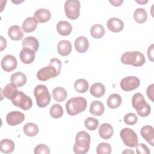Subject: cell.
<instances>
[{
  "label": "cell",
  "mask_w": 154,
  "mask_h": 154,
  "mask_svg": "<svg viewBox=\"0 0 154 154\" xmlns=\"http://www.w3.org/2000/svg\"><path fill=\"white\" fill-rule=\"evenodd\" d=\"M23 132L26 136L34 137L36 135L39 131L38 126L32 122L26 123L23 128Z\"/></svg>",
  "instance_id": "4dcf8cb0"
},
{
  "label": "cell",
  "mask_w": 154,
  "mask_h": 154,
  "mask_svg": "<svg viewBox=\"0 0 154 154\" xmlns=\"http://www.w3.org/2000/svg\"><path fill=\"white\" fill-rule=\"evenodd\" d=\"M37 21L34 17L26 18L22 23V29L25 32H31L35 30L37 26Z\"/></svg>",
  "instance_id": "603a6c76"
},
{
  "label": "cell",
  "mask_w": 154,
  "mask_h": 154,
  "mask_svg": "<svg viewBox=\"0 0 154 154\" xmlns=\"http://www.w3.org/2000/svg\"><path fill=\"white\" fill-rule=\"evenodd\" d=\"M90 34L94 38H100L105 34L103 26L100 24H94L90 29Z\"/></svg>",
  "instance_id": "836d02e7"
},
{
  "label": "cell",
  "mask_w": 154,
  "mask_h": 154,
  "mask_svg": "<svg viewBox=\"0 0 154 154\" xmlns=\"http://www.w3.org/2000/svg\"><path fill=\"white\" fill-rule=\"evenodd\" d=\"M136 152L138 154H149L150 153L148 147L143 143L137 144L136 146Z\"/></svg>",
  "instance_id": "ab89813d"
},
{
  "label": "cell",
  "mask_w": 154,
  "mask_h": 154,
  "mask_svg": "<svg viewBox=\"0 0 154 154\" xmlns=\"http://www.w3.org/2000/svg\"><path fill=\"white\" fill-rule=\"evenodd\" d=\"M15 148L14 143L10 139L5 138L0 142V150L4 153H10L13 152Z\"/></svg>",
  "instance_id": "484cf974"
},
{
  "label": "cell",
  "mask_w": 154,
  "mask_h": 154,
  "mask_svg": "<svg viewBox=\"0 0 154 154\" xmlns=\"http://www.w3.org/2000/svg\"><path fill=\"white\" fill-rule=\"evenodd\" d=\"M17 65L16 58L11 55H7L4 56L1 63L2 69L7 72H10L16 69Z\"/></svg>",
  "instance_id": "8fae6325"
},
{
  "label": "cell",
  "mask_w": 154,
  "mask_h": 154,
  "mask_svg": "<svg viewBox=\"0 0 154 154\" xmlns=\"http://www.w3.org/2000/svg\"><path fill=\"white\" fill-rule=\"evenodd\" d=\"M136 2H138V3H139V4H145V3H146V2H147V1H136Z\"/></svg>",
  "instance_id": "bcb514c9"
},
{
  "label": "cell",
  "mask_w": 154,
  "mask_h": 154,
  "mask_svg": "<svg viewBox=\"0 0 154 154\" xmlns=\"http://www.w3.org/2000/svg\"><path fill=\"white\" fill-rule=\"evenodd\" d=\"M120 137L124 144L129 147H135L138 144V139L137 134L132 129L125 128L120 132Z\"/></svg>",
  "instance_id": "9c48e42d"
},
{
  "label": "cell",
  "mask_w": 154,
  "mask_h": 154,
  "mask_svg": "<svg viewBox=\"0 0 154 154\" xmlns=\"http://www.w3.org/2000/svg\"><path fill=\"white\" fill-rule=\"evenodd\" d=\"M20 59L26 64L32 63L35 59V52L28 48H23L19 54Z\"/></svg>",
  "instance_id": "4fadbf2b"
},
{
  "label": "cell",
  "mask_w": 154,
  "mask_h": 154,
  "mask_svg": "<svg viewBox=\"0 0 154 154\" xmlns=\"http://www.w3.org/2000/svg\"><path fill=\"white\" fill-rule=\"evenodd\" d=\"M85 127L90 131H94L99 125V121L94 117H88L84 122Z\"/></svg>",
  "instance_id": "8d00e7d4"
},
{
  "label": "cell",
  "mask_w": 154,
  "mask_h": 154,
  "mask_svg": "<svg viewBox=\"0 0 154 154\" xmlns=\"http://www.w3.org/2000/svg\"><path fill=\"white\" fill-rule=\"evenodd\" d=\"M132 105L141 117H147L151 112L150 105L146 102L143 95L140 93H137L132 96Z\"/></svg>",
  "instance_id": "277c9868"
},
{
  "label": "cell",
  "mask_w": 154,
  "mask_h": 154,
  "mask_svg": "<svg viewBox=\"0 0 154 154\" xmlns=\"http://www.w3.org/2000/svg\"><path fill=\"white\" fill-rule=\"evenodd\" d=\"M91 138L88 133L82 131L77 133L75 137V143L73 147V151L76 154H84L90 149Z\"/></svg>",
  "instance_id": "7a4b0ae2"
},
{
  "label": "cell",
  "mask_w": 154,
  "mask_h": 154,
  "mask_svg": "<svg viewBox=\"0 0 154 154\" xmlns=\"http://www.w3.org/2000/svg\"><path fill=\"white\" fill-rule=\"evenodd\" d=\"M123 120L126 125L132 126L137 123L138 121V117L133 112H129L124 116Z\"/></svg>",
  "instance_id": "74e56055"
},
{
  "label": "cell",
  "mask_w": 154,
  "mask_h": 154,
  "mask_svg": "<svg viewBox=\"0 0 154 154\" xmlns=\"http://www.w3.org/2000/svg\"><path fill=\"white\" fill-rule=\"evenodd\" d=\"M61 68V61L56 58L50 60L48 66L40 69L37 73L38 80L46 81L50 78H55L60 75Z\"/></svg>",
  "instance_id": "6da1fadb"
},
{
  "label": "cell",
  "mask_w": 154,
  "mask_h": 154,
  "mask_svg": "<svg viewBox=\"0 0 154 154\" xmlns=\"http://www.w3.org/2000/svg\"><path fill=\"white\" fill-rule=\"evenodd\" d=\"M147 56L151 61H153V44H152L148 48Z\"/></svg>",
  "instance_id": "b9f144b4"
},
{
  "label": "cell",
  "mask_w": 154,
  "mask_h": 154,
  "mask_svg": "<svg viewBox=\"0 0 154 154\" xmlns=\"http://www.w3.org/2000/svg\"><path fill=\"white\" fill-rule=\"evenodd\" d=\"M140 84L138 78L134 76H130L123 78L120 81V88L125 91H129L137 88Z\"/></svg>",
  "instance_id": "30bf717a"
},
{
  "label": "cell",
  "mask_w": 154,
  "mask_h": 154,
  "mask_svg": "<svg viewBox=\"0 0 154 154\" xmlns=\"http://www.w3.org/2000/svg\"><path fill=\"white\" fill-rule=\"evenodd\" d=\"M99 136L105 140L109 139L113 134L114 129L112 126L109 123H103L99 128Z\"/></svg>",
  "instance_id": "ffe728a7"
},
{
  "label": "cell",
  "mask_w": 154,
  "mask_h": 154,
  "mask_svg": "<svg viewBox=\"0 0 154 154\" xmlns=\"http://www.w3.org/2000/svg\"><path fill=\"white\" fill-rule=\"evenodd\" d=\"M36 103L40 108H45L51 102V94L47 87L43 84L37 85L34 90Z\"/></svg>",
  "instance_id": "8992f818"
},
{
  "label": "cell",
  "mask_w": 154,
  "mask_h": 154,
  "mask_svg": "<svg viewBox=\"0 0 154 154\" xmlns=\"http://www.w3.org/2000/svg\"><path fill=\"white\" fill-rule=\"evenodd\" d=\"M0 38H1V49L0 50H1V51H2L6 48L7 41L2 36H1Z\"/></svg>",
  "instance_id": "7bdbcfd3"
},
{
  "label": "cell",
  "mask_w": 154,
  "mask_h": 154,
  "mask_svg": "<svg viewBox=\"0 0 154 154\" xmlns=\"http://www.w3.org/2000/svg\"><path fill=\"white\" fill-rule=\"evenodd\" d=\"M134 19L139 23H143L147 20V13L143 8H138L134 12Z\"/></svg>",
  "instance_id": "1f68e13d"
},
{
  "label": "cell",
  "mask_w": 154,
  "mask_h": 154,
  "mask_svg": "<svg viewBox=\"0 0 154 154\" xmlns=\"http://www.w3.org/2000/svg\"><path fill=\"white\" fill-rule=\"evenodd\" d=\"M50 115L54 119L61 118L63 114V109L62 106L58 103L53 105L50 108Z\"/></svg>",
  "instance_id": "e575fe53"
},
{
  "label": "cell",
  "mask_w": 154,
  "mask_h": 154,
  "mask_svg": "<svg viewBox=\"0 0 154 154\" xmlns=\"http://www.w3.org/2000/svg\"><path fill=\"white\" fill-rule=\"evenodd\" d=\"M72 44L67 40H61L57 45L58 53L61 56L69 55L72 51Z\"/></svg>",
  "instance_id": "d6986e66"
},
{
  "label": "cell",
  "mask_w": 154,
  "mask_h": 154,
  "mask_svg": "<svg viewBox=\"0 0 154 154\" xmlns=\"http://www.w3.org/2000/svg\"><path fill=\"white\" fill-rule=\"evenodd\" d=\"M52 94L54 99L58 102L64 101L67 96V93L65 88L61 87L54 88Z\"/></svg>",
  "instance_id": "4316f807"
},
{
  "label": "cell",
  "mask_w": 154,
  "mask_h": 154,
  "mask_svg": "<svg viewBox=\"0 0 154 154\" xmlns=\"http://www.w3.org/2000/svg\"><path fill=\"white\" fill-rule=\"evenodd\" d=\"M121 62L124 64H131L135 67L143 66L146 62L144 55L139 51L125 52L121 57Z\"/></svg>",
  "instance_id": "5b68a950"
},
{
  "label": "cell",
  "mask_w": 154,
  "mask_h": 154,
  "mask_svg": "<svg viewBox=\"0 0 154 154\" xmlns=\"http://www.w3.org/2000/svg\"><path fill=\"white\" fill-rule=\"evenodd\" d=\"M22 45L23 48H28L37 52L39 48V42L37 39L32 36H29L24 38L22 40Z\"/></svg>",
  "instance_id": "7402d4cb"
},
{
  "label": "cell",
  "mask_w": 154,
  "mask_h": 154,
  "mask_svg": "<svg viewBox=\"0 0 154 154\" xmlns=\"http://www.w3.org/2000/svg\"><path fill=\"white\" fill-rule=\"evenodd\" d=\"M81 4L78 0H67L64 4V11L66 16L71 19L75 20L80 14Z\"/></svg>",
  "instance_id": "ba28073f"
},
{
  "label": "cell",
  "mask_w": 154,
  "mask_h": 154,
  "mask_svg": "<svg viewBox=\"0 0 154 154\" xmlns=\"http://www.w3.org/2000/svg\"><path fill=\"white\" fill-rule=\"evenodd\" d=\"M90 93L95 97H100L103 96L105 92V86L100 82H96L93 84L90 90Z\"/></svg>",
  "instance_id": "83f0119b"
},
{
  "label": "cell",
  "mask_w": 154,
  "mask_h": 154,
  "mask_svg": "<svg viewBox=\"0 0 154 154\" xmlns=\"http://www.w3.org/2000/svg\"><path fill=\"white\" fill-rule=\"evenodd\" d=\"M75 48L79 53L85 52L89 48V42L85 36H79L76 38L74 42Z\"/></svg>",
  "instance_id": "2e32d148"
},
{
  "label": "cell",
  "mask_w": 154,
  "mask_h": 154,
  "mask_svg": "<svg viewBox=\"0 0 154 154\" xmlns=\"http://www.w3.org/2000/svg\"><path fill=\"white\" fill-rule=\"evenodd\" d=\"M25 119L24 114L17 111L10 112L6 116V120L7 123L10 126H16L20 124Z\"/></svg>",
  "instance_id": "7c38bea8"
},
{
  "label": "cell",
  "mask_w": 154,
  "mask_h": 154,
  "mask_svg": "<svg viewBox=\"0 0 154 154\" xmlns=\"http://www.w3.org/2000/svg\"><path fill=\"white\" fill-rule=\"evenodd\" d=\"M134 153V152L132 151V150H129V149H127V150H124L123 152V153Z\"/></svg>",
  "instance_id": "f6af8a7d"
},
{
  "label": "cell",
  "mask_w": 154,
  "mask_h": 154,
  "mask_svg": "<svg viewBox=\"0 0 154 154\" xmlns=\"http://www.w3.org/2000/svg\"><path fill=\"white\" fill-rule=\"evenodd\" d=\"M11 100L14 106L23 110H28L32 106L31 98L20 91H18Z\"/></svg>",
  "instance_id": "52a82bcc"
},
{
  "label": "cell",
  "mask_w": 154,
  "mask_h": 154,
  "mask_svg": "<svg viewBox=\"0 0 154 154\" xmlns=\"http://www.w3.org/2000/svg\"><path fill=\"white\" fill-rule=\"evenodd\" d=\"M26 76L21 72H17L11 75L10 81L17 87H21L26 84Z\"/></svg>",
  "instance_id": "44dd1931"
},
{
  "label": "cell",
  "mask_w": 154,
  "mask_h": 154,
  "mask_svg": "<svg viewBox=\"0 0 154 154\" xmlns=\"http://www.w3.org/2000/svg\"><path fill=\"white\" fill-rule=\"evenodd\" d=\"M140 134L142 137L152 146H154V129L152 126L146 125L142 127Z\"/></svg>",
  "instance_id": "5bb4252c"
},
{
  "label": "cell",
  "mask_w": 154,
  "mask_h": 154,
  "mask_svg": "<svg viewBox=\"0 0 154 154\" xmlns=\"http://www.w3.org/2000/svg\"><path fill=\"white\" fill-rule=\"evenodd\" d=\"M34 153L35 154H49L50 149L48 146L44 144H40L35 146Z\"/></svg>",
  "instance_id": "f35d334b"
},
{
  "label": "cell",
  "mask_w": 154,
  "mask_h": 154,
  "mask_svg": "<svg viewBox=\"0 0 154 154\" xmlns=\"http://www.w3.org/2000/svg\"><path fill=\"white\" fill-rule=\"evenodd\" d=\"M56 28L58 33L63 36L69 35L72 31V25L66 20L60 21L57 24Z\"/></svg>",
  "instance_id": "ac0fdd59"
},
{
  "label": "cell",
  "mask_w": 154,
  "mask_h": 154,
  "mask_svg": "<svg viewBox=\"0 0 154 154\" xmlns=\"http://www.w3.org/2000/svg\"><path fill=\"white\" fill-rule=\"evenodd\" d=\"M112 148L108 143H100L96 147V153L97 154H109L111 153Z\"/></svg>",
  "instance_id": "d590c367"
},
{
  "label": "cell",
  "mask_w": 154,
  "mask_h": 154,
  "mask_svg": "<svg viewBox=\"0 0 154 154\" xmlns=\"http://www.w3.org/2000/svg\"><path fill=\"white\" fill-rule=\"evenodd\" d=\"M122 103V97L117 93L111 94L107 99V105L109 108L116 109L119 108Z\"/></svg>",
  "instance_id": "f546056e"
},
{
  "label": "cell",
  "mask_w": 154,
  "mask_h": 154,
  "mask_svg": "<svg viewBox=\"0 0 154 154\" xmlns=\"http://www.w3.org/2000/svg\"><path fill=\"white\" fill-rule=\"evenodd\" d=\"M87 102L84 97H75L70 98L66 103V108L69 115L74 116L85 111Z\"/></svg>",
  "instance_id": "3957f363"
},
{
  "label": "cell",
  "mask_w": 154,
  "mask_h": 154,
  "mask_svg": "<svg viewBox=\"0 0 154 154\" xmlns=\"http://www.w3.org/2000/svg\"><path fill=\"white\" fill-rule=\"evenodd\" d=\"M17 87V86L11 82L6 85L3 90H2L4 96L8 99L11 100L18 91Z\"/></svg>",
  "instance_id": "f1b7e54d"
},
{
  "label": "cell",
  "mask_w": 154,
  "mask_h": 154,
  "mask_svg": "<svg viewBox=\"0 0 154 154\" xmlns=\"http://www.w3.org/2000/svg\"><path fill=\"white\" fill-rule=\"evenodd\" d=\"M109 2L113 5V6H116V7H119L120 6L123 2V0H109Z\"/></svg>",
  "instance_id": "ee69618b"
},
{
  "label": "cell",
  "mask_w": 154,
  "mask_h": 154,
  "mask_svg": "<svg viewBox=\"0 0 154 154\" xmlns=\"http://www.w3.org/2000/svg\"><path fill=\"white\" fill-rule=\"evenodd\" d=\"M153 91H154V84H152L148 86L146 90V94L147 97L151 100L152 102L154 101L153 97H154V94H153Z\"/></svg>",
  "instance_id": "60d3db41"
},
{
  "label": "cell",
  "mask_w": 154,
  "mask_h": 154,
  "mask_svg": "<svg viewBox=\"0 0 154 154\" xmlns=\"http://www.w3.org/2000/svg\"><path fill=\"white\" fill-rule=\"evenodd\" d=\"M89 85L88 82L84 79H78L74 83L75 90L79 93H84L88 90Z\"/></svg>",
  "instance_id": "d6a6232c"
},
{
  "label": "cell",
  "mask_w": 154,
  "mask_h": 154,
  "mask_svg": "<svg viewBox=\"0 0 154 154\" xmlns=\"http://www.w3.org/2000/svg\"><path fill=\"white\" fill-rule=\"evenodd\" d=\"M51 14L49 10L46 8H40L37 10L34 14V17L38 23H45L50 20Z\"/></svg>",
  "instance_id": "e0dca14e"
},
{
  "label": "cell",
  "mask_w": 154,
  "mask_h": 154,
  "mask_svg": "<svg viewBox=\"0 0 154 154\" xmlns=\"http://www.w3.org/2000/svg\"><path fill=\"white\" fill-rule=\"evenodd\" d=\"M105 108L103 104L99 100L91 102L90 106V112L94 116H100L104 112Z\"/></svg>",
  "instance_id": "d4e9b609"
},
{
  "label": "cell",
  "mask_w": 154,
  "mask_h": 154,
  "mask_svg": "<svg viewBox=\"0 0 154 154\" xmlns=\"http://www.w3.org/2000/svg\"><path fill=\"white\" fill-rule=\"evenodd\" d=\"M8 35L11 40L15 41L20 40L23 37V33L21 27L18 25H13L10 26L8 30Z\"/></svg>",
  "instance_id": "cb8c5ba5"
},
{
  "label": "cell",
  "mask_w": 154,
  "mask_h": 154,
  "mask_svg": "<svg viewBox=\"0 0 154 154\" xmlns=\"http://www.w3.org/2000/svg\"><path fill=\"white\" fill-rule=\"evenodd\" d=\"M109 30L114 32H119L123 30L124 23L122 20L117 17L110 18L106 23Z\"/></svg>",
  "instance_id": "9a60e30c"
}]
</instances>
